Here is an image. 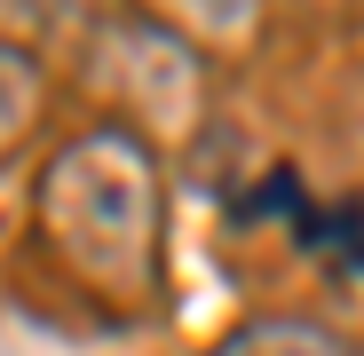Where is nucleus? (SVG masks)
I'll list each match as a JSON object with an SVG mask.
<instances>
[{"instance_id":"obj_2","label":"nucleus","mask_w":364,"mask_h":356,"mask_svg":"<svg viewBox=\"0 0 364 356\" xmlns=\"http://www.w3.org/2000/svg\"><path fill=\"white\" fill-rule=\"evenodd\" d=\"M206 356H364L348 333L317 325V317H254V325H237L230 340H214Z\"/></svg>"},{"instance_id":"obj_3","label":"nucleus","mask_w":364,"mask_h":356,"mask_svg":"<svg viewBox=\"0 0 364 356\" xmlns=\"http://www.w3.org/2000/svg\"><path fill=\"white\" fill-rule=\"evenodd\" d=\"M32 103H40V72H32V55H24V48H0V151L24 135Z\"/></svg>"},{"instance_id":"obj_1","label":"nucleus","mask_w":364,"mask_h":356,"mask_svg":"<svg viewBox=\"0 0 364 356\" xmlns=\"http://www.w3.org/2000/svg\"><path fill=\"white\" fill-rule=\"evenodd\" d=\"M40 222L103 293H135L159 277V174L127 135H87L48 166Z\"/></svg>"}]
</instances>
